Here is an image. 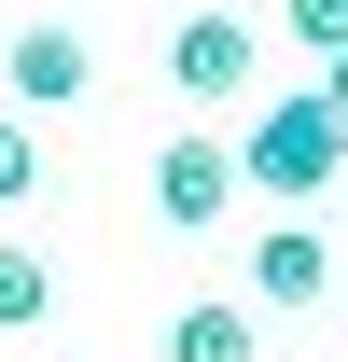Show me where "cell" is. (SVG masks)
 Returning a JSON list of instances; mask_svg holds the SVG:
<instances>
[{
	"instance_id": "6da1fadb",
	"label": "cell",
	"mask_w": 348,
	"mask_h": 362,
	"mask_svg": "<svg viewBox=\"0 0 348 362\" xmlns=\"http://www.w3.org/2000/svg\"><path fill=\"white\" fill-rule=\"evenodd\" d=\"M237 181H251V195H335V181H348V126L320 112V84H279V98L251 112Z\"/></svg>"
},
{
	"instance_id": "7a4b0ae2",
	"label": "cell",
	"mask_w": 348,
	"mask_h": 362,
	"mask_svg": "<svg viewBox=\"0 0 348 362\" xmlns=\"http://www.w3.org/2000/svg\"><path fill=\"white\" fill-rule=\"evenodd\" d=\"M168 84H181V98H209V112H223V98H251V84H265L251 14H181V28H168Z\"/></svg>"
},
{
	"instance_id": "3957f363",
	"label": "cell",
	"mask_w": 348,
	"mask_h": 362,
	"mask_svg": "<svg viewBox=\"0 0 348 362\" xmlns=\"http://www.w3.org/2000/svg\"><path fill=\"white\" fill-rule=\"evenodd\" d=\"M153 209H168L181 237H209L223 209H237V139H195V126H181L168 153H153Z\"/></svg>"
},
{
	"instance_id": "277c9868",
	"label": "cell",
	"mask_w": 348,
	"mask_h": 362,
	"mask_svg": "<svg viewBox=\"0 0 348 362\" xmlns=\"http://www.w3.org/2000/svg\"><path fill=\"white\" fill-rule=\"evenodd\" d=\"M0 84H14V112H70V98L98 84V42L42 14V28H14V56H0Z\"/></svg>"
},
{
	"instance_id": "5b68a950",
	"label": "cell",
	"mask_w": 348,
	"mask_h": 362,
	"mask_svg": "<svg viewBox=\"0 0 348 362\" xmlns=\"http://www.w3.org/2000/svg\"><path fill=\"white\" fill-rule=\"evenodd\" d=\"M320 293H335V237L265 223V237H251V307H265V320H293V307H320Z\"/></svg>"
},
{
	"instance_id": "8992f818",
	"label": "cell",
	"mask_w": 348,
	"mask_h": 362,
	"mask_svg": "<svg viewBox=\"0 0 348 362\" xmlns=\"http://www.w3.org/2000/svg\"><path fill=\"white\" fill-rule=\"evenodd\" d=\"M265 349V307H251V293H237V307H181L168 320V362H251Z\"/></svg>"
},
{
	"instance_id": "52a82bcc",
	"label": "cell",
	"mask_w": 348,
	"mask_h": 362,
	"mask_svg": "<svg viewBox=\"0 0 348 362\" xmlns=\"http://www.w3.org/2000/svg\"><path fill=\"white\" fill-rule=\"evenodd\" d=\"M42 307H56V265L28 237H0V334H42Z\"/></svg>"
},
{
	"instance_id": "ba28073f",
	"label": "cell",
	"mask_w": 348,
	"mask_h": 362,
	"mask_svg": "<svg viewBox=\"0 0 348 362\" xmlns=\"http://www.w3.org/2000/svg\"><path fill=\"white\" fill-rule=\"evenodd\" d=\"M42 195V139H28V112H0V209H28Z\"/></svg>"
},
{
	"instance_id": "9c48e42d",
	"label": "cell",
	"mask_w": 348,
	"mask_h": 362,
	"mask_svg": "<svg viewBox=\"0 0 348 362\" xmlns=\"http://www.w3.org/2000/svg\"><path fill=\"white\" fill-rule=\"evenodd\" d=\"M279 28H293L306 56H335V42H348V0H279Z\"/></svg>"
},
{
	"instance_id": "30bf717a",
	"label": "cell",
	"mask_w": 348,
	"mask_h": 362,
	"mask_svg": "<svg viewBox=\"0 0 348 362\" xmlns=\"http://www.w3.org/2000/svg\"><path fill=\"white\" fill-rule=\"evenodd\" d=\"M320 112H335V126H348V42L320 56Z\"/></svg>"
}]
</instances>
